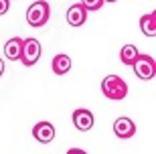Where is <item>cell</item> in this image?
I'll list each match as a JSON object with an SVG mask.
<instances>
[{
    "label": "cell",
    "instance_id": "5",
    "mask_svg": "<svg viewBox=\"0 0 156 154\" xmlns=\"http://www.w3.org/2000/svg\"><path fill=\"white\" fill-rule=\"evenodd\" d=\"M93 124H95V118H93V114L89 109L77 108L75 112H73V126H75L79 132H89L93 128Z\"/></svg>",
    "mask_w": 156,
    "mask_h": 154
},
{
    "label": "cell",
    "instance_id": "12",
    "mask_svg": "<svg viewBox=\"0 0 156 154\" xmlns=\"http://www.w3.org/2000/svg\"><path fill=\"white\" fill-rule=\"evenodd\" d=\"M138 49H136V45H124L120 51V61L124 63V65H130L132 67V63L136 61V57H138Z\"/></svg>",
    "mask_w": 156,
    "mask_h": 154
},
{
    "label": "cell",
    "instance_id": "16",
    "mask_svg": "<svg viewBox=\"0 0 156 154\" xmlns=\"http://www.w3.org/2000/svg\"><path fill=\"white\" fill-rule=\"evenodd\" d=\"M4 61H2V59H0V77H2V75H4Z\"/></svg>",
    "mask_w": 156,
    "mask_h": 154
},
{
    "label": "cell",
    "instance_id": "8",
    "mask_svg": "<svg viewBox=\"0 0 156 154\" xmlns=\"http://www.w3.org/2000/svg\"><path fill=\"white\" fill-rule=\"evenodd\" d=\"M85 20H87V10L79 2L77 4H71L67 8V23L71 27H81V24H85Z\"/></svg>",
    "mask_w": 156,
    "mask_h": 154
},
{
    "label": "cell",
    "instance_id": "6",
    "mask_svg": "<svg viewBox=\"0 0 156 154\" xmlns=\"http://www.w3.org/2000/svg\"><path fill=\"white\" fill-rule=\"evenodd\" d=\"M33 136H35V140L41 142V144L53 142V138H55V126H53L51 122H39V124H35V128H33Z\"/></svg>",
    "mask_w": 156,
    "mask_h": 154
},
{
    "label": "cell",
    "instance_id": "14",
    "mask_svg": "<svg viewBox=\"0 0 156 154\" xmlns=\"http://www.w3.org/2000/svg\"><path fill=\"white\" fill-rule=\"evenodd\" d=\"M8 8H10V0H0V16H2V14H6V12H8Z\"/></svg>",
    "mask_w": 156,
    "mask_h": 154
},
{
    "label": "cell",
    "instance_id": "9",
    "mask_svg": "<svg viewBox=\"0 0 156 154\" xmlns=\"http://www.w3.org/2000/svg\"><path fill=\"white\" fill-rule=\"evenodd\" d=\"M51 69L55 75H65L69 73L71 69V57L69 55H63V53H59V55H55L51 61Z\"/></svg>",
    "mask_w": 156,
    "mask_h": 154
},
{
    "label": "cell",
    "instance_id": "7",
    "mask_svg": "<svg viewBox=\"0 0 156 154\" xmlns=\"http://www.w3.org/2000/svg\"><path fill=\"white\" fill-rule=\"evenodd\" d=\"M114 134H116L118 138H122V140L132 138L134 134H136V124H134L130 118L122 116V118H118V120L114 122Z\"/></svg>",
    "mask_w": 156,
    "mask_h": 154
},
{
    "label": "cell",
    "instance_id": "13",
    "mask_svg": "<svg viewBox=\"0 0 156 154\" xmlns=\"http://www.w3.org/2000/svg\"><path fill=\"white\" fill-rule=\"evenodd\" d=\"M79 4L89 12V10H99V8L104 6V0H81Z\"/></svg>",
    "mask_w": 156,
    "mask_h": 154
},
{
    "label": "cell",
    "instance_id": "11",
    "mask_svg": "<svg viewBox=\"0 0 156 154\" xmlns=\"http://www.w3.org/2000/svg\"><path fill=\"white\" fill-rule=\"evenodd\" d=\"M140 30L150 39L156 37V12H148L140 18Z\"/></svg>",
    "mask_w": 156,
    "mask_h": 154
},
{
    "label": "cell",
    "instance_id": "17",
    "mask_svg": "<svg viewBox=\"0 0 156 154\" xmlns=\"http://www.w3.org/2000/svg\"><path fill=\"white\" fill-rule=\"evenodd\" d=\"M104 2H118V0H104Z\"/></svg>",
    "mask_w": 156,
    "mask_h": 154
},
{
    "label": "cell",
    "instance_id": "4",
    "mask_svg": "<svg viewBox=\"0 0 156 154\" xmlns=\"http://www.w3.org/2000/svg\"><path fill=\"white\" fill-rule=\"evenodd\" d=\"M41 43L37 39H23V49H20V59L24 67H33L37 61L41 59Z\"/></svg>",
    "mask_w": 156,
    "mask_h": 154
},
{
    "label": "cell",
    "instance_id": "3",
    "mask_svg": "<svg viewBox=\"0 0 156 154\" xmlns=\"http://www.w3.org/2000/svg\"><path fill=\"white\" fill-rule=\"evenodd\" d=\"M132 69H134V73H136V77H140V79H144V81H150V79H154V75H156V61L152 55L138 53L136 61L132 63Z\"/></svg>",
    "mask_w": 156,
    "mask_h": 154
},
{
    "label": "cell",
    "instance_id": "10",
    "mask_svg": "<svg viewBox=\"0 0 156 154\" xmlns=\"http://www.w3.org/2000/svg\"><path fill=\"white\" fill-rule=\"evenodd\" d=\"M20 49H23V39H18V37L8 39V41H6V45H4L6 59H10V61H18V59H20Z\"/></svg>",
    "mask_w": 156,
    "mask_h": 154
},
{
    "label": "cell",
    "instance_id": "1",
    "mask_svg": "<svg viewBox=\"0 0 156 154\" xmlns=\"http://www.w3.org/2000/svg\"><path fill=\"white\" fill-rule=\"evenodd\" d=\"M51 18V4L47 0H37L27 8V23L35 29H41L45 27Z\"/></svg>",
    "mask_w": 156,
    "mask_h": 154
},
{
    "label": "cell",
    "instance_id": "15",
    "mask_svg": "<svg viewBox=\"0 0 156 154\" xmlns=\"http://www.w3.org/2000/svg\"><path fill=\"white\" fill-rule=\"evenodd\" d=\"M67 154H87L83 148H69L67 150Z\"/></svg>",
    "mask_w": 156,
    "mask_h": 154
},
{
    "label": "cell",
    "instance_id": "2",
    "mask_svg": "<svg viewBox=\"0 0 156 154\" xmlns=\"http://www.w3.org/2000/svg\"><path fill=\"white\" fill-rule=\"evenodd\" d=\"M101 93H104L108 99H114V102H120L128 95V83L122 79L120 75H108L104 81H101Z\"/></svg>",
    "mask_w": 156,
    "mask_h": 154
}]
</instances>
